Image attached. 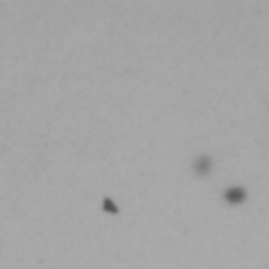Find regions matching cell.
Here are the masks:
<instances>
[{"label":"cell","instance_id":"1","mask_svg":"<svg viewBox=\"0 0 269 269\" xmlns=\"http://www.w3.org/2000/svg\"><path fill=\"white\" fill-rule=\"evenodd\" d=\"M222 199L226 201L228 205H244L246 199H248V192H246V188L237 185V187H230L224 190L222 194Z\"/></svg>","mask_w":269,"mask_h":269},{"label":"cell","instance_id":"2","mask_svg":"<svg viewBox=\"0 0 269 269\" xmlns=\"http://www.w3.org/2000/svg\"><path fill=\"white\" fill-rule=\"evenodd\" d=\"M212 167H214V160L208 154H199L192 162V171L197 176H208L212 172Z\"/></svg>","mask_w":269,"mask_h":269},{"label":"cell","instance_id":"3","mask_svg":"<svg viewBox=\"0 0 269 269\" xmlns=\"http://www.w3.org/2000/svg\"><path fill=\"white\" fill-rule=\"evenodd\" d=\"M103 210L104 212H108V214H111V215H119V206L113 203V199H110V197H104L103 199Z\"/></svg>","mask_w":269,"mask_h":269}]
</instances>
